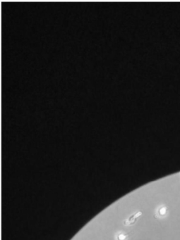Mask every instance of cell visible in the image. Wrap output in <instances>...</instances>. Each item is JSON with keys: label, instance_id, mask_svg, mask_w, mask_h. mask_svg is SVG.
I'll return each instance as SVG.
<instances>
[{"label": "cell", "instance_id": "obj_1", "mask_svg": "<svg viewBox=\"0 0 180 240\" xmlns=\"http://www.w3.org/2000/svg\"><path fill=\"white\" fill-rule=\"evenodd\" d=\"M142 214H143L142 211H140L132 214L126 221H124V225H126V226H132V225H134L137 222V221H138L139 217L142 216Z\"/></svg>", "mask_w": 180, "mask_h": 240}, {"label": "cell", "instance_id": "obj_2", "mask_svg": "<svg viewBox=\"0 0 180 240\" xmlns=\"http://www.w3.org/2000/svg\"><path fill=\"white\" fill-rule=\"evenodd\" d=\"M167 211H168V209H167V206L165 205H163V206H161L157 209V214L159 217H165L167 213Z\"/></svg>", "mask_w": 180, "mask_h": 240}, {"label": "cell", "instance_id": "obj_3", "mask_svg": "<svg viewBox=\"0 0 180 240\" xmlns=\"http://www.w3.org/2000/svg\"><path fill=\"white\" fill-rule=\"evenodd\" d=\"M127 237H128V235H127L126 234L119 233L118 235H117V239L118 240H125V239H126Z\"/></svg>", "mask_w": 180, "mask_h": 240}]
</instances>
